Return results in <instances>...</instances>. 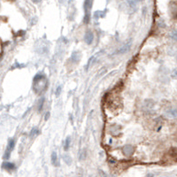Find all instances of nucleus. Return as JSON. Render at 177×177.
Listing matches in <instances>:
<instances>
[{
	"mask_svg": "<svg viewBox=\"0 0 177 177\" xmlns=\"http://www.w3.org/2000/svg\"><path fill=\"white\" fill-rule=\"evenodd\" d=\"M47 79L44 75H37L34 78V90L37 93H41L45 90L47 87Z\"/></svg>",
	"mask_w": 177,
	"mask_h": 177,
	"instance_id": "f257e3e1",
	"label": "nucleus"
},
{
	"mask_svg": "<svg viewBox=\"0 0 177 177\" xmlns=\"http://www.w3.org/2000/svg\"><path fill=\"white\" fill-rule=\"evenodd\" d=\"M15 146V140L14 139H9V142H8V146H7V149L6 150V153L4 155V158L6 159V158H10V155H11V152L13 150V149L14 148Z\"/></svg>",
	"mask_w": 177,
	"mask_h": 177,
	"instance_id": "f03ea898",
	"label": "nucleus"
},
{
	"mask_svg": "<svg viewBox=\"0 0 177 177\" xmlns=\"http://www.w3.org/2000/svg\"><path fill=\"white\" fill-rule=\"evenodd\" d=\"M131 45H132V41L129 40L128 42H127L126 44H124L122 47H120V48L118 50L117 53H118V54H124V53L129 52V50H130V48H131Z\"/></svg>",
	"mask_w": 177,
	"mask_h": 177,
	"instance_id": "7ed1b4c3",
	"label": "nucleus"
},
{
	"mask_svg": "<svg viewBox=\"0 0 177 177\" xmlns=\"http://www.w3.org/2000/svg\"><path fill=\"white\" fill-rule=\"evenodd\" d=\"M134 151H135V149H134V147H133L132 145H130V144H127V145H125V146L122 148V152H123V154H124L125 156H127V157L131 156V155L134 153Z\"/></svg>",
	"mask_w": 177,
	"mask_h": 177,
	"instance_id": "20e7f679",
	"label": "nucleus"
},
{
	"mask_svg": "<svg viewBox=\"0 0 177 177\" xmlns=\"http://www.w3.org/2000/svg\"><path fill=\"white\" fill-rule=\"evenodd\" d=\"M166 115L171 119H177V108H169L166 111Z\"/></svg>",
	"mask_w": 177,
	"mask_h": 177,
	"instance_id": "39448f33",
	"label": "nucleus"
},
{
	"mask_svg": "<svg viewBox=\"0 0 177 177\" xmlns=\"http://www.w3.org/2000/svg\"><path fill=\"white\" fill-rule=\"evenodd\" d=\"M94 40V36H93V33L90 31V30H88L84 36V41L87 44H91L92 42Z\"/></svg>",
	"mask_w": 177,
	"mask_h": 177,
	"instance_id": "423d86ee",
	"label": "nucleus"
},
{
	"mask_svg": "<svg viewBox=\"0 0 177 177\" xmlns=\"http://www.w3.org/2000/svg\"><path fill=\"white\" fill-rule=\"evenodd\" d=\"M80 59H81V53L79 52H75L72 53V55H71V60L74 63L79 62Z\"/></svg>",
	"mask_w": 177,
	"mask_h": 177,
	"instance_id": "0eeeda50",
	"label": "nucleus"
},
{
	"mask_svg": "<svg viewBox=\"0 0 177 177\" xmlns=\"http://www.w3.org/2000/svg\"><path fill=\"white\" fill-rule=\"evenodd\" d=\"M51 161H52V164L55 166H59V159H58V154L57 152L53 151L52 153V157H51Z\"/></svg>",
	"mask_w": 177,
	"mask_h": 177,
	"instance_id": "6e6552de",
	"label": "nucleus"
},
{
	"mask_svg": "<svg viewBox=\"0 0 177 177\" xmlns=\"http://www.w3.org/2000/svg\"><path fill=\"white\" fill-rule=\"evenodd\" d=\"M2 166H3V168L6 169L8 171H12V170L15 169V165L11 162H4Z\"/></svg>",
	"mask_w": 177,
	"mask_h": 177,
	"instance_id": "1a4fd4ad",
	"label": "nucleus"
},
{
	"mask_svg": "<svg viewBox=\"0 0 177 177\" xmlns=\"http://www.w3.org/2000/svg\"><path fill=\"white\" fill-rule=\"evenodd\" d=\"M71 145V137L70 136H67L64 142V150H68L69 147Z\"/></svg>",
	"mask_w": 177,
	"mask_h": 177,
	"instance_id": "9d476101",
	"label": "nucleus"
},
{
	"mask_svg": "<svg viewBox=\"0 0 177 177\" xmlns=\"http://www.w3.org/2000/svg\"><path fill=\"white\" fill-rule=\"evenodd\" d=\"M86 155H87L86 150H85V149L81 150L80 152H79V159H80V160H83V159L86 158Z\"/></svg>",
	"mask_w": 177,
	"mask_h": 177,
	"instance_id": "9b49d317",
	"label": "nucleus"
},
{
	"mask_svg": "<svg viewBox=\"0 0 177 177\" xmlns=\"http://www.w3.org/2000/svg\"><path fill=\"white\" fill-rule=\"evenodd\" d=\"M38 134H39V129L37 128H33L32 130H31V132H30V136L31 137L37 136V135H38Z\"/></svg>",
	"mask_w": 177,
	"mask_h": 177,
	"instance_id": "f8f14e48",
	"label": "nucleus"
},
{
	"mask_svg": "<svg viewBox=\"0 0 177 177\" xmlns=\"http://www.w3.org/2000/svg\"><path fill=\"white\" fill-rule=\"evenodd\" d=\"M63 159H64V161L66 162V164L71 165V163H72V158H71L70 156H68V155H64V156H63Z\"/></svg>",
	"mask_w": 177,
	"mask_h": 177,
	"instance_id": "ddd939ff",
	"label": "nucleus"
},
{
	"mask_svg": "<svg viewBox=\"0 0 177 177\" xmlns=\"http://www.w3.org/2000/svg\"><path fill=\"white\" fill-rule=\"evenodd\" d=\"M170 38L173 39V41H177V30H173L170 35H169Z\"/></svg>",
	"mask_w": 177,
	"mask_h": 177,
	"instance_id": "4468645a",
	"label": "nucleus"
},
{
	"mask_svg": "<svg viewBox=\"0 0 177 177\" xmlns=\"http://www.w3.org/2000/svg\"><path fill=\"white\" fill-rule=\"evenodd\" d=\"M44 97H41L39 99V102H38V111H41L42 108H43V105H44Z\"/></svg>",
	"mask_w": 177,
	"mask_h": 177,
	"instance_id": "2eb2a0df",
	"label": "nucleus"
},
{
	"mask_svg": "<svg viewBox=\"0 0 177 177\" xmlns=\"http://www.w3.org/2000/svg\"><path fill=\"white\" fill-rule=\"evenodd\" d=\"M171 77L173 78V79H177V67L174 68V69L172 71V73H171Z\"/></svg>",
	"mask_w": 177,
	"mask_h": 177,
	"instance_id": "dca6fc26",
	"label": "nucleus"
},
{
	"mask_svg": "<svg viewBox=\"0 0 177 177\" xmlns=\"http://www.w3.org/2000/svg\"><path fill=\"white\" fill-rule=\"evenodd\" d=\"M60 92H61V86H59V87L57 88L56 91H55V94H56V96H59Z\"/></svg>",
	"mask_w": 177,
	"mask_h": 177,
	"instance_id": "f3484780",
	"label": "nucleus"
},
{
	"mask_svg": "<svg viewBox=\"0 0 177 177\" xmlns=\"http://www.w3.org/2000/svg\"><path fill=\"white\" fill-rule=\"evenodd\" d=\"M49 117H50V113H46V116H45V120H47L49 119Z\"/></svg>",
	"mask_w": 177,
	"mask_h": 177,
	"instance_id": "a211bd4d",
	"label": "nucleus"
},
{
	"mask_svg": "<svg viewBox=\"0 0 177 177\" xmlns=\"http://www.w3.org/2000/svg\"><path fill=\"white\" fill-rule=\"evenodd\" d=\"M40 1H41V0H33L34 3H38V2H40Z\"/></svg>",
	"mask_w": 177,
	"mask_h": 177,
	"instance_id": "6ab92c4d",
	"label": "nucleus"
},
{
	"mask_svg": "<svg viewBox=\"0 0 177 177\" xmlns=\"http://www.w3.org/2000/svg\"><path fill=\"white\" fill-rule=\"evenodd\" d=\"M135 2H140V1H142V0H135Z\"/></svg>",
	"mask_w": 177,
	"mask_h": 177,
	"instance_id": "aec40b11",
	"label": "nucleus"
},
{
	"mask_svg": "<svg viewBox=\"0 0 177 177\" xmlns=\"http://www.w3.org/2000/svg\"><path fill=\"white\" fill-rule=\"evenodd\" d=\"M176 17H177V15H176Z\"/></svg>",
	"mask_w": 177,
	"mask_h": 177,
	"instance_id": "412c9836",
	"label": "nucleus"
}]
</instances>
